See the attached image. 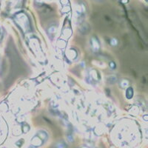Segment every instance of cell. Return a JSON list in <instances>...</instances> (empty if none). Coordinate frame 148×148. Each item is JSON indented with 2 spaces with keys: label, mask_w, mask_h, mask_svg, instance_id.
<instances>
[]
</instances>
